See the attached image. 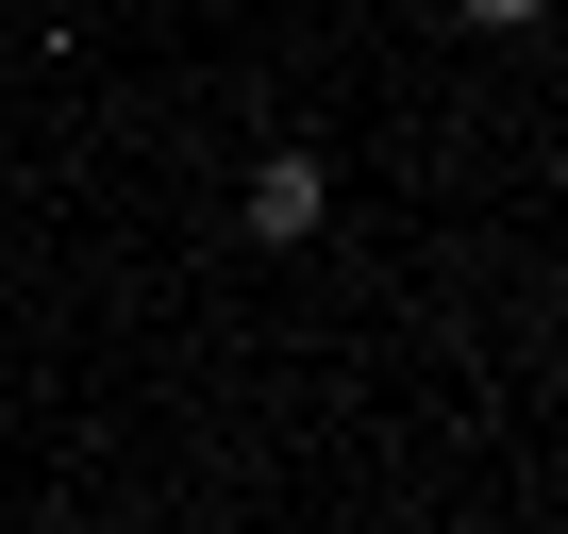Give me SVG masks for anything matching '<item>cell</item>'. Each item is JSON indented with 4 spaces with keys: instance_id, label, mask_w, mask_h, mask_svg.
Returning <instances> with one entry per match:
<instances>
[{
    "instance_id": "cell-1",
    "label": "cell",
    "mask_w": 568,
    "mask_h": 534,
    "mask_svg": "<svg viewBox=\"0 0 568 534\" xmlns=\"http://www.w3.org/2000/svg\"><path fill=\"white\" fill-rule=\"evenodd\" d=\"M318 201H335V184H318L302 151H267V167H251V234H267V250H302V234H318Z\"/></svg>"
},
{
    "instance_id": "cell-2",
    "label": "cell",
    "mask_w": 568,
    "mask_h": 534,
    "mask_svg": "<svg viewBox=\"0 0 568 534\" xmlns=\"http://www.w3.org/2000/svg\"><path fill=\"white\" fill-rule=\"evenodd\" d=\"M468 18H485V34H518V18H551V0H468Z\"/></svg>"
}]
</instances>
